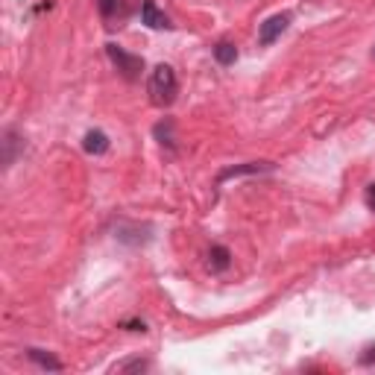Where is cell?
<instances>
[{
  "label": "cell",
  "instance_id": "cell-2",
  "mask_svg": "<svg viewBox=\"0 0 375 375\" xmlns=\"http://www.w3.org/2000/svg\"><path fill=\"white\" fill-rule=\"evenodd\" d=\"M106 53H109V59H111V64L118 68V74L126 79V83H138L141 79V74H144V59L141 56H135V53H126L123 47H118V44H106Z\"/></svg>",
  "mask_w": 375,
  "mask_h": 375
},
{
  "label": "cell",
  "instance_id": "cell-1",
  "mask_svg": "<svg viewBox=\"0 0 375 375\" xmlns=\"http://www.w3.org/2000/svg\"><path fill=\"white\" fill-rule=\"evenodd\" d=\"M146 91H150V103L156 109H168L176 103V94H179V79L173 74L170 64H156L153 74H150V83H146Z\"/></svg>",
  "mask_w": 375,
  "mask_h": 375
},
{
  "label": "cell",
  "instance_id": "cell-15",
  "mask_svg": "<svg viewBox=\"0 0 375 375\" xmlns=\"http://www.w3.org/2000/svg\"><path fill=\"white\" fill-rule=\"evenodd\" d=\"M372 56H375V50H372Z\"/></svg>",
  "mask_w": 375,
  "mask_h": 375
},
{
  "label": "cell",
  "instance_id": "cell-3",
  "mask_svg": "<svg viewBox=\"0 0 375 375\" xmlns=\"http://www.w3.org/2000/svg\"><path fill=\"white\" fill-rule=\"evenodd\" d=\"M290 21H293V15H290V12H275V15H270V18L258 27V44H261V47L275 44V41H279V39L285 36V32H287Z\"/></svg>",
  "mask_w": 375,
  "mask_h": 375
},
{
  "label": "cell",
  "instance_id": "cell-10",
  "mask_svg": "<svg viewBox=\"0 0 375 375\" xmlns=\"http://www.w3.org/2000/svg\"><path fill=\"white\" fill-rule=\"evenodd\" d=\"M214 59H217L220 64H235L238 47H235L232 41H217V44H214Z\"/></svg>",
  "mask_w": 375,
  "mask_h": 375
},
{
  "label": "cell",
  "instance_id": "cell-4",
  "mask_svg": "<svg viewBox=\"0 0 375 375\" xmlns=\"http://www.w3.org/2000/svg\"><path fill=\"white\" fill-rule=\"evenodd\" d=\"M141 24L150 27V29H170L173 27L168 15L158 9L156 0H144V4H141Z\"/></svg>",
  "mask_w": 375,
  "mask_h": 375
},
{
  "label": "cell",
  "instance_id": "cell-11",
  "mask_svg": "<svg viewBox=\"0 0 375 375\" xmlns=\"http://www.w3.org/2000/svg\"><path fill=\"white\" fill-rule=\"evenodd\" d=\"M173 121L170 118H165L161 123H156V138H158V144L161 146H173Z\"/></svg>",
  "mask_w": 375,
  "mask_h": 375
},
{
  "label": "cell",
  "instance_id": "cell-8",
  "mask_svg": "<svg viewBox=\"0 0 375 375\" xmlns=\"http://www.w3.org/2000/svg\"><path fill=\"white\" fill-rule=\"evenodd\" d=\"M83 146L91 156H103L109 150V138H106V132H100V129H91V132L86 135V141H83Z\"/></svg>",
  "mask_w": 375,
  "mask_h": 375
},
{
  "label": "cell",
  "instance_id": "cell-7",
  "mask_svg": "<svg viewBox=\"0 0 375 375\" xmlns=\"http://www.w3.org/2000/svg\"><path fill=\"white\" fill-rule=\"evenodd\" d=\"M27 357H29L32 364H39L41 369H50V372H59L62 369L59 357H53L50 352H44V349H27Z\"/></svg>",
  "mask_w": 375,
  "mask_h": 375
},
{
  "label": "cell",
  "instance_id": "cell-14",
  "mask_svg": "<svg viewBox=\"0 0 375 375\" xmlns=\"http://www.w3.org/2000/svg\"><path fill=\"white\" fill-rule=\"evenodd\" d=\"M367 208H369V211H375V182L367 188Z\"/></svg>",
  "mask_w": 375,
  "mask_h": 375
},
{
  "label": "cell",
  "instance_id": "cell-5",
  "mask_svg": "<svg viewBox=\"0 0 375 375\" xmlns=\"http://www.w3.org/2000/svg\"><path fill=\"white\" fill-rule=\"evenodd\" d=\"M264 170H273L270 161H247V165H232V168H226V170L217 173V185L229 182V179H235V176H252V173H264Z\"/></svg>",
  "mask_w": 375,
  "mask_h": 375
},
{
  "label": "cell",
  "instance_id": "cell-9",
  "mask_svg": "<svg viewBox=\"0 0 375 375\" xmlns=\"http://www.w3.org/2000/svg\"><path fill=\"white\" fill-rule=\"evenodd\" d=\"M229 264H232V252L229 250L226 247H211V252H208V270L211 273H223Z\"/></svg>",
  "mask_w": 375,
  "mask_h": 375
},
{
  "label": "cell",
  "instance_id": "cell-13",
  "mask_svg": "<svg viewBox=\"0 0 375 375\" xmlns=\"http://www.w3.org/2000/svg\"><path fill=\"white\" fill-rule=\"evenodd\" d=\"M118 4H121V0H97V9H100V15H103V18L109 21L111 15L118 12Z\"/></svg>",
  "mask_w": 375,
  "mask_h": 375
},
{
  "label": "cell",
  "instance_id": "cell-12",
  "mask_svg": "<svg viewBox=\"0 0 375 375\" xmlns=\"http://www.w3.org/2000/svg\"><path fill=\"white\" fill-rule=\"evenodd\" d=\"M129 369L144 372V369H150V361H144V357H132V361H123V364L115 367V372H129Z\"/></svg>",
  "mask_w": 375,
  "mask_h": 375
},
{
  "label": "cell",
  "instance_id": "cell-6",
  "mask_svg": "<svg viewBox=\"0 0 375 375\" xmlns=\"http://www.w3.org/2000/svg\"><path fill=\"white\" fill-rule=\"evenodd\" d=\"M0 146H4V168H12L15 158H18V150H24V138L15 132V129H6Z\"/></svg>",
  "mask_w": 375,
  "mask_h": 375
}]
</instances>
